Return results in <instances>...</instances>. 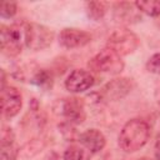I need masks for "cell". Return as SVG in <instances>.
Here are the masks:
<instances>
[{"instance_id":"6da1fadb","label":"cell","mask_w":160,"mask_h":160,"mask_svg":"<svg viewBox=\"0 0 160 160\" xmlns=\"http://www.w3.org/2000/svg\"><path fill=\"white\" fill-rule=\"evenodd\" d=\"M150 138V128L148 122L140 119L129 120L119 134V146L125 152H135L140 150Z\"/></svg>"},{"instance_id":"7402d4cb","label":"cell","mask_w":160,"mask_h":160,"mask_svg":"<svg viewBox=\"0 0 160 160\" xmlns=\"http://www.w3.org/2000/svg\"><path fill=\"white\" fill-rule=\"evenodd\" d=\"M0 144L1 145H10L15 144V135L11 128L9 126H2L1 129V135H0Z\"/></svg>"},{"instance_id":"3957f363","label":"cell","mask_w":160,"mask_h":160,"mask_svg":"<svg viewBox=\"0 0 160 160\" xmlns=\"http://www.w3.org/2000/svg\"><path fill=\"white\" fill-rule=\"evenodd\" d=\"M88 66L96 72H105V74H120L124 70V61L121 56L118 55L109 48L100 50L89 62Z\"/></svg>"},{"instance_id":"8fae6325","label":"cell","mask_w":160,"mask_h":160,"mask_svg":"<svg viewBox=\"0 0 160 160\" xmlns=\"http://www.w3.org/2000/svg\"><path fill=\"white\" fill-rule=\"evenodd\" d=\"M114 19L120 24H134L138 22L141 16L135 2H116L114 5Z\"/></svg>"},{"instance_id":"ba28073f","label":"cell","mask_w":160,"mask_h":160,"mask_svg":"<svg viewBox=\"0 0 160 160\" xmlns=\"http://www.w3.org/2000/svg\"><path fill=\"white\" fill-rule=\"evenodd\" d=\"M134 86V82L131 79L128 78H118L114 80H110L106 82L101 91L99 92V96L104 100H120L124 96H126Z\"/></svg>"},{"instance_id":"5b68a950","label":"cell","mask_w":160,"mask_h":160,"mask_svg":"<svg viewBox=\"0 0 160 160\" xmlns=\"http://www.w3.org/2000/svg\"><path fill=\"white\" fill-rule=\"evenodd\" d=\"M140 44L139 38L128 29H118L115 30L108 39L106 48L111 49L120 56H125L132 54Z\"/></svg>"},{"instance_id":"7a4b0ae2","label":"cell","mask_w":160,"mask_h":160,"mask_svg":"<svg viewBox=\"0 0 160 160\" xmlns=\"http://www.w3.org/2000/svg\"><path fill=\"white\" fill-rule=\"evenodd\" d=\"M26 25L28 22H15L10 26L1 25L0 30V46L2 54L9 58L18 56L22 46L26 45Z\"/></svg>"},{"instance_id":"ac0fdd59","label":"cell","mask_w":160,"mask_h":160,"mask_svg":"<svg viewBox=\"0 0 160 160\" xmlns=\"http://www.w3.org/2000/svg\"><path fill=\"white\" fill-rule=\"evenodd\" d=\"M59 129H60L62 136H64L68 141H75V140H79L80 134H78V131H76V129L74 128L72 124L66 122V121H62L61 124H59Z\"/></svg>"},{"instance_id":"52a82bcc","label":"cell","mask_w":160,"mask_h":160,"mask_svg":"<svg viewBox=\"0 0 160 160\" xmlns=\"http://www.w3.org/2000/svg\"><path fill=\"white\" fill-rule=\"evenodd\" d=\"M22 106V98L20 91L10 85L1 88V110L6 119L15 118Z\"/></svg>"},{"instance_id":"cb8c5ba5","label":"cell","mask_w":160,"mask_h":160,"mask_svg":"<svg viewBox=\"0 0 160 160\" xmlns=\"http://www.w3.org/2000/svg\"><path fill=\"white\" fill-rule=\"evenodd\" d=\"M156 102H158V106L160 109V89L156 90Z\"/></svg>"},{"instance_id":"d4e9b609","label":"cell","mask_w":160,"mask_h":160,"mask_svg":"<svg viewBox=\"0 0 160 160\" xmlns=\"http://www.w3.org/2000/svg\"><path fill=\"white\" fill-rule=\"evenodd\" d=\"M139 160H155V159H151V158H146V156H144V158H141V159H139Z\"/></svg>"},{"instance_id":"7c38bea8","label":"cell","mask_w":160,"mask_h":160,"mask_svg":"<svg viewBox=\"0 0 160 160\" xmlns=\"http://www.w3.org/2000/svg\"><path fill=\"white\" fill-rule=\"evenodd\" d=\"M79 141L91 154L101 151L106 144V139L104 134L96 129H88L84 132H81L79 136Z\"/></svg>"},{"instance_id":"44dd1931","label":"cell","mask_w":160,"mask_h":160,"mask_svg":"<svg viewBox=\"0 0 160 160\" xmlns=\"http://www.w3.org/2000/svg\"><path fill=\"white\" fill-rule=\"evenodd\" d=\"M146 69L152 74L160 75V52H156L149 58L146 62Z\"/></svg>"},{"instance_id":"e0dca14e","label":"cell","mask_w":160,"mask_h":160,"mask_svg":"<svg viewBox=\"0 0 160 160\" xmlns=\"http://www.w3.org/2000/svg\"><path fill=\"white\" fill-rule=\"evenodd\" d=\"M44 148V142L41 140H38V139H34L31 141H29L28 144H25L21 150H20V155L22 158H32L35 156L41 149Z\"/></svg>"},{"instance_id":"5bb4252c","label":"cell","mask_w":160,"mask_h":160,"mask_svg":"<svg viewBox=\"0 0 160 160\" xmlns=\"http://www.w3.org/2000/svg\"><path fill=\"white\" fill-rule=\"evenodd\" d=\"M85 6L88 16L95 21H100L108 10V2L105 1H88Z\"/></svg>"},{"instance_id":"484cf974","label":"cell","mask_w":160,"mask_h":160,"mask_svg":"<svg viewBox=\"0 0 160 160\" xmlns=\"http://www.w3.org/2000/svg\"><path fill=\"white\" fill-rule=\"evenodd\" d=\"M100 160H110V159H109V156H108V155H105V156H104L102 159H100Z\"/></svg>"},{"instance_id":"603a6c76","label":"cell","mask_w":160,"mask_h":160,"mask_svg":"<svg viewBox=\"0 0 160 160\" xmlns=\"http://www.w3.org/2000/svg\"><path fill=\"white\" fill-rule=\"evenodd\" d=\"M155 156L156 160H160V136L158 138V141L155 144Z\"/></svg>"},{"instance_id":"ffe728a7","label":"cell","mask_w":160,"mask_h":160,"mask_svg":"<svg viewBox=\"0 0 160 160\" xmlns=\"http://www.w3.org/2000/svg\"><path fill=\"white\" fill-rule=\"evenodd\" d=\"M18 11V5L14 1H2L0 8V16L4 19L12 18Z\"/></svg>"},{"instance_id":"9a60e30c","label":"cell","mask_w":160,"mask_h":160,"mask_svg":"<svg viewBox=\"0 0 160 160\" xmlns=\"http://www.w3.org/2000/svg\"><path fill=\"white\" fill-rule=\"evenodd\" d=\"M91 152L84 146L70 145L62 155V160H90Z\"/></svg>"},{"instance_id":"4fadbf2b","label":"cell","mask_w":160,"mask_h":160,"mask_svg":"<svg viewBox=\"0 0 160 160\" xmlns=\"http://www.w3.org/2000/svg\"><path fill=\"white\" fill-rule=\"evenodd\" d=\"M29 81L41 89H50L52 86V75L50 71H48L46 69H35V71H32V74L29 78Z\"/></svg>"},{"instance_id":"2e32d148","label":"cell","mask_w":160,"mask_h":160,"mask_svg":"<svg viewBox=\"0 0 160 160\" xmlns=\"http://www.w3.org/2000/svg\"><path fill=\"white\" fill-rule=\"evenodd\" d=\"M135 6L140 12H144L149 16L160 15V0H140L135 1Z\"/></svg>"},{"instance_id":"30bf717a","label":"cell","mask_w":160,"mask_h":160,"mask_svg":"<svg viewBox=\"0 0 160 160\" xmlns=\"http://www.w3.org/2000/svg\"><path fill=\"white\" fill-rule=\"evenodd\" d=\"M94 85V76L90 71L76 69L72 70L65 80V88L70 92H82Z\"/></svg>"},{"instance_id":"d6986e66","label":"cell","mask_w":160,"mask_h":160,"mask_svg":"<svg viewBox=\"0 0 160 160\" xmlns=\"http://www.w3.org/2000/svg\"><path fill=\"white\" fill-rule=\"evenodd\" d=\"M19 154H20V151H19V149L15 146V144L1 145L0 160H16Z\"/></svg>"},{"instance_id":"9c48e42d","label":"cell","mask_w":160,"mask_h":160,"mask_svg":"<svg viewBox=\"0 0 160 160\" xmlns=\"http://www.w3.org/2000/svg\"><path fill=\"white\" fill-rule=\"evenodd\" d=\"M91 41V35L81 29L65 28L59 34V44L66 49H75L88 45Z\"/></svg>"},{"instance_id":"277c9868","label":"cell","mask_w":160,"mask_h":160,"mask_svg":"<svg viewBox=\"0 0 160 160\" xmlns=\"http://www.w3.org/2000/svg\"><path fill=\"white\" fill-rule=\"evenodd\" d=\"M54 111L62 116L66 122H70L72 125H78L84 122L86 115H85V108L82 99L79 98H65L59 99L54 105Z\"/></svg>"},{"instance_id":"8992f818","label":"cell","mask_w":160,"mask_h":160,"mask_svg":"<svg viewBox=\"0 0 160 160\" xmlns=\"http://www.w3.org/2000/svg\"><path fill=\"white\" fill-rule=\"evenodd\" d=\"M54 31L45 25L38 22H28L26 25V46L30 50L40 51L51 45Z\"/></svg>"}]
</instances>
